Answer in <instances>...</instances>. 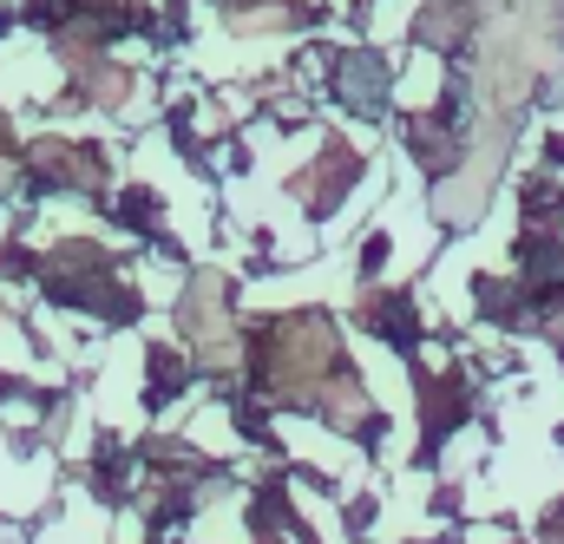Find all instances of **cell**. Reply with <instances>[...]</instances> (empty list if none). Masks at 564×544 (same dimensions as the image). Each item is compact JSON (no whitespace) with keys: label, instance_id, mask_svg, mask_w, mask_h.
I'll use <instances>...</instances> for the list:
<instances>
[{"label":"cell","instance_id":"cell-1","mask_svg":"<svg viewBox=\"0 0 564 544\" xmlns=\"http://www.w3.org/2000/svg\"><path fill=\"white\" fill-rule=\"evenodd\" d=\"M341 341H335V328L322 322V315H295V322H282L276 328V355H270V374H276L282 394H315L328 374H335V355Z\"/></svg>","mask_w":564,"mask_h":544},{"label":"cell","instance_id":"cell-2","mask_svg":"<svg viewBox=\"0 0 564 544\" xmlns=\"http://www.w3.org/2000/svg\"><path fill=\"white\" fill-rule=\"evenodd\" d=\"M184 328H197V341H204L210 355H224V348H230V328L217 322V282H210V275H204V282H197V295L184 302Z\"/></svg>","mask_w":564,"mask_h":544}]
</instances>
